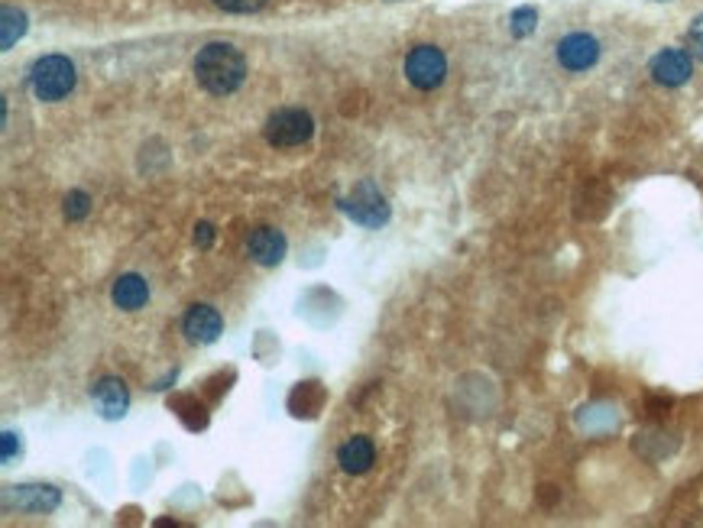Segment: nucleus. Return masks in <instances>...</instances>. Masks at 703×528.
I'll list each match as a JSON object with an SVG mask.
<instances>
[{
	"label": "nucleus",
	"instance_id": "nucleus-1",
	"mask_svg": "<svg viewBox=\"0 0 703 528\" xmlns=\"http://www.w3.org/2000/svg\"><path fill=\"white\" fill-rule=\"evenodd\" d=\"M195 78L208 95H234L247 78V62L230 43H208L195 55Z\"/></svg>",
	"mask_w": 703,
	"mask_h": 528
},
{
	"label": "nucleus",
	"instance_id": "nucleus-15",
	"mask_svg": "<svg viewBox=\"0 0 703 528\" xmlns=\"http://www.w3.org/2000/svg\"><path fill=\"white\" fill-rule=\"evenodd\" d=\"M536 20H539V13H536V7H519L516 13H512V36H529L532 30H536Z\"/></svg>",
	"mask_w": 703,
	"mask_h": 528
},
{
	"label": "nucleus",
	"instance_id": "nucleus-18",
	"mask_svg": "<svg viewBox=\"0 0 703 528\" xmlns=\"http://www.w3.org/2000/svg\"><path fill=\"white\" fill-rule=\"evenodd\" d=\"M688 46H691V55L703 58V13L694 20V26H691V33H688Z\"/></svg>",
	"mask_w": 703,
	"mask_h": 528
},
{
	"label": "nucleus",
	"instance_id": "nucleus-12",
	"mask_svg": "<svg viewBox=\"0 0 703 528\" xmlns=\"http://www.w3.org/2000/svg\"><path fill=\"white\" fill-rule=\"evenodd\" d=\"M91 396H95V406L101 409L105 419H120L130 406V396H127L120 379H101Z\"/></svg>",
	"mask_w": 703,
	"mask_h": 528
},
{
	"label": "nucleus",
	"instance_id": "nucleus-17",
	"mask_svg": "<svg viewBox=\"0 0 703 528\" xmlns=\"http://www.w3.org/2000/svg\"><path fill=\"white\" fill-rule=\"evenodd\" d=\"M215 7L220 10H227V13H253V10H260L267 0H212Z\"/></svg>",
	"mask_w": 703,
	"mask_h": 528
},
{
	"label": "nucleus",
	"instance_id": "nucleus-8",
	"mask_svg": "<svg viewBox=\"0 0 703 528\" xmlns=\"http://www.w3.org/2000/svg\"><path fill=\"white\" fill-rule=\"evenodd\" d=\"M182 327H185V337L192 344H215L220 331H224V317L217 315V309H212V305H192Z\"/></svg>",
	"mask_w": 703,
	"mask_h": 528
},
{
	"label": "nucleus",
	"instance_id": "nucleus-5",
	"mask_svg": "<svg viewBox=\"0 0 703 528\" xmlns=\"http://www.w3.org/2000/svg\"><path fill=\"white\" fill-rule=\"evenodd\" d=\"M447 75V58L434 46H415L405 58V78L419 88V91H432L444 82Z\"/></svg>",
	"mask_w": 703,
	"mask_h": 528
},
{
	"label": "nucleus",
	"instance_id": "nucleus-6",
	"mask_svg": "<svg viewBox=\"0 0 703 528\" xmlns=\"http://www.w3.org/2000/svg\"><path fill=\"white\" fill-rule=\"evenodd\" d=\"M694 72V58L684 50H664L651 58V75L658 85H668V88H678L691 78Z\"/></svg>",
	"mask_w": 703,
	"mask_h": 528
},
{
	"label": "nucleus",
	"instance_id": "nucleus-10",
	"mask_svg": "<svg viewBox=\"0 0 703 528\" xmlns=\"http://www.w3.org/2000/svg\"><path fill=\"white\" fill-rule=\"evenodd\" d=\"M374 461H377V448H374L370 438H350V441L340 444V451H337V464H340L344 474H367V471L374 467Z\"/></svg>",
	"mask_w": 703,
	"mask_h": 528
},
{
	"label": "nucleus",
	"instance_id": "nucleus-3",
	"mask_svg": "<svg viewBox=\"0 0 703 528\" xmlns=\"http://www.w3.org/2000/svg\"><path fill=\"white\" fill-rule=\"evenodd\" d=\"M312 133H315V120L309 110H299V107H282L267 120V143L282 150L309 143Z\"/></svg>",
	"mask_w": 703,
	"mask_h": 528
},
{
	"label": "nucleus",
	"instance_id": "nucleus-16",
	"mask_svg": "<svg viewBox=\"0 0 703 528\" xmlns=\"http://www.w3.org/2000/svg\"><path fill=\"white\" fill-rule=\"evenodd\" d=\"M88 195L85 192H72L68 198H65V217L68 220H82V217H88Z\"/></svg>",
	"mask_w": 703,
	"mask_h": 528
},
{
	"label": "nucleus",
	"instance_id": "nucleus-11",
	"mask_svg": "<svg viewBox=\"0 0 703 528\" xmlns=\"http://www.w3.org/2000/svg\"><path fill=\"white\" fill-rule=\"evenodd\" d=\"M110 299H113V305H117V309H123V312H137V309H143V305H147V299H150V285H147V279H140V276L127 272V276H120V279L113 282Z\"/></svg>",
	"mask_w": 703,
	"mask_h": 528
},
{
	"label": "nucleus",
	"instance_id": "nucleus-2",
	"mask_svg": "<svg viewBox=\"0 0 703 528\" xmlns=\"http://www.w3.org/2000/svg\"><path fill=\"white\" fill-rule=\"evenodd\" d=\"M30 88L40 101H62L75 88V65L65 55H43L30 68Z\"/></svg>",
	"mask_w": 703,
	"mask_h": 528
},
{
	"label": "nucleus",
	"instance_id": "nucleus-7",
	"mask_svg": "<svg viewBox=\"0 0 703 528\" xmlns=\"http://www.w3.org/2000/svg\"><path fill=\"white\" fill-rule=\"evenodd\" d=\"M596 58H599V43L587 33H571L558 43V62L567 72H584V68L594 65Z\"/></svg>",
	"mask_w": 703,
	"mask_h": 528
},
{
	"label": "nucleus",
	"instance_id": "nucleus-13",
	"mask_svg": "<svg viewBox=\"0 0 703 528\" xmlns=\"http://www.w3.org/2000/svg\"><path fill=\"white\" fill-rule=\"evenodd\" d=\"M13 503L20 509H30V513H50V509L58 506V493L53 486H20Z\"/></svg>",
	"mask_w": 703,
	"mask_h": 528
},
{
	"label": "nucleus",
	"instance_id": "nucleus-4",
	"mask_svg": "<svg viewBox=\"0 0 703 528\" xmlns=\"http://www.w3.org/2000/svg\"><path fill=\"white\" fill-rule=\"evenodd\" d=\"M340 208L364 227H379V224L389 220V205H386L382 192L374 182H357L354 192L340 202Z\"/></svg>",
	"mask_w": 703,
	"mask_h": 528
},
{
	"label": "nucleus",
	"instance_id": "nucleus-9",
	"mask_svg": "<svg viewBox=\"0 0 703 528\" xmlns=\"http://www.w3.org/2000/svg\"><path fill=\"white\" fill-rule=\"evenodd\" d=\"M285 250H289V244H285V237L275 227H257L250 234V240H247V254L253 257V263L260 266L282 263Z\"/></svg>",
	"mask_w": 703,
	"mask_h": 528
},
{
	"label": "nucleus",
	"instance_id": "nucleus-19",
	"mask_svg": "<svg viewBox=\"0 0 703 528\" xmlns=\"http://www.w3.org/2000/svg\"><path fill=\"white\" fill-rule=\"evenodd\" d=\"M212 240H215L212 224H198V227H195V244H198V247H212Z\"/></svg>",
	"mask_w": 703,
	"mask_h": 528
},
{
	"label": "nucleus",
	"instance_id": "nucleus-20",
	"mask_svg": "<svg viewBox=\"0 0 703 528\" xmlns=\"http://www.w3.org/2000/svg\"><path fill=\"white\" fill-rule=\"evenodd\" d=\"M13 451H17V434H3V461H10L13 457Z\"/></svg>",
	"mask_w": 703,
	"mask_h": 528
},
{
	"label": "nucleus",
	"instance_id": "nucleus-14",
	"mask_svg": "<svg viewBox=\"0 0 703 528\" xmlns=\"http://www.w3.org/2000/svg\"><path fill=\"white\" fill-rule=\"evenodd\" d=\"M26 33V17L13 7L3 10V50H13V43Z\"/></svg>",
	"mask_w": 703,
	"mask_h": 528
}]
</instances>
